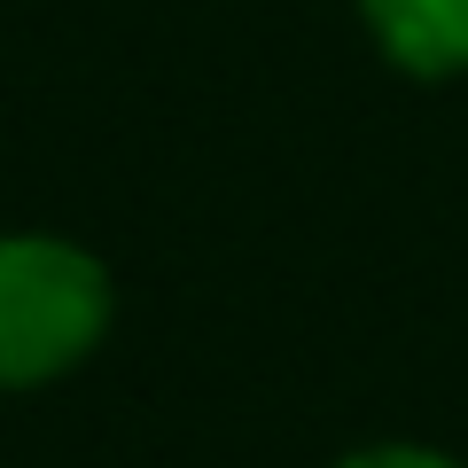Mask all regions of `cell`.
<instances>
[{"mask_svg": "<svg viewBox=\"0 0 468 468\" xmlns=\"http://www.w3.org/2000/svg\"><path fill=\"white\" fill-rule=\"evenodd\" d=\"M110 328V273L55 234H0V390L70 375Z\"/></svg>", "mask_w": 468, "mask_h": 468, "instance_id": "1", "label": "cell"}, {"mask_svg": "<svg viewBox=\"0 0 468 468\" xmlns=\"http://www.w3.org/2000/svg\"><path fill=\"white\" fill-rule=\"evenodd\" d=\"M367 39L406 79H461L468 70V0H359Z\"/></svg>", "mask_w": 468, "mask_h": 468, "instance_id": "2", "label": "cell"}, {"mask_svg": "<svg viewBox=\"0 0 468 468\" xmlns=\"http://www.w3.org/2000/svg\"><path fill=\"white\" fill-rule=\"evenodd\" d=\"M335 468H461V461H452V452H430V445H359Z\"/></svg>", "mask_w": 468, "mask_h": 468, "instance_id": "3", "label": "cell"}]
</instances>
